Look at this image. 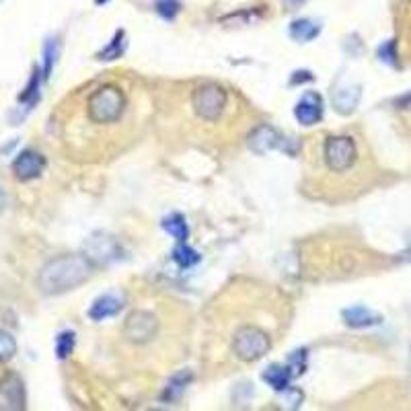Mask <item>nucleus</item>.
<instances>
[{
  "label": "nucleus",
  "mask_w": 411,
  "mask_h": 411,
  "mask_svg": "<svg viewBox=\"0 0 411 411\" xmlns=\"http://www.w3.org/2000/svg\"><path fill=\"white\" fill-rule=\"evenodd\" d=\"M159 331V321L157 317L148 311H136L128 317L123 325V336L134 341V343H146L157 336Z\"/></svg>",
  "instance_id": "6"
},
{
  "label": "nucleus",
  "mask_w": 411,
  "mask_h": 411,
  "mask_svg": "<svg viewBox=\"0 0 411 411\" xmlns=\"http://www.w3.org/2000/svg\"><path fill=\"white\" fill-rule=\"evenodd\" d=\"M154 6H157V13L167 21H173L181 8L179 0H154Z\"/></svg>",
  "instance_id": "25"
},
{
  "label": "nucleus",
  "mask_w": 411,
  "mask_h": 411,
  "mask_svg": "<svg viewBox=\"0 0 411 411\" xmlns=\"http://www.w3.org/2000/svg\"><path fill=\"white\" fill-rule=\"evenodd\" d=\"M25 385L23 381L15 374L8 372L6 376L0 379V410H25Z\"/></svg>",
  "instance_id": "8"
},
{
  "label": "nucleus",
  "mask_w": 411,
  "mask_h": 411,
  "mask_svg": "<svg viewBox=\"0 0 411 411\" xmlns=\"http://www.w3.org/2000/svg\"><path fill=\"white\" fill-rule=\"evenodd\" d=\"M123 49H125V33L120 29V31H116V35L109 42V46H105L99 51V60H116V58H120L121 54H123Z\"/></svg>",
  "instance_id": "21"
},
{
  "label": "nucleus",
  "mask_w": 411,
  "mask_h": 411,
  "mask_svg": "<svg viewBox=\"0 0 411 411\" xmlns=\"http://www.w3.org/2000/svg\"><path fill=\"white\" fill-rule=\"evenodd\" d=\"M305 80H313V74L309 73V70H302V73H294L292 76L290 85H296V82H305Z\"/></svg>",
  "instance_id": "28"
},
{
  "label": "nucleus",
  "mask_w": 411,
  "mask_h": 411,
  "mask_svg": "<svg viewBox=\"0 0 411 411\" xmlns=\"http://www.w3.org/2000/svg\"><path fill=\"white\" fill-rule=\"evenodd\" d=\"M173 262H175L179 267L185 269V267L195 266V264L200 262V255H197L195 249H192L190 245H185V241H183L173 249Z\"/></svg>",
  "instance_id": "20"
},
{
  "label": "nucleus",
  "mask_w": 411,
  "mask_h": 411,
  "mask_svg": "<svg viewBox=\"0 0 411 411\" xmlns=\"http://www.w3.org/2000/svg\"><path fill=\"white\" fill-rule=\"evenodd\" d=\"M123 309V298L118 294H103L93 302L89 309V317L93 321H105L109 317H116Z\"/></svg>",
  "instance_id": "13"
},
{
  "label": "nucleus",
  "mask_w": 411,
  "mask_h": 411,
  "mask_svg": "<svg viewBox=\"0 0 411 411\" xmlns=\"http://www.w3.org/2000/svg\"><path fill=\"white\" fill-rule=\"evenodd\" d=\"M163 228L169 233L171 237H175L179 243H183L190 237V228H188V222L181 214H169V216L163 220Z\"/></svg>",
  "instance_id": "18"
},
{
  "label": "nucleus",
  "mask_w": 411,
  "mask_h": 411,
  "mask_svg": "<svg viewBox=\"0 0 411 411\" xmlns=\"http://www.w3.org/2000/svg\"><path fill=\"white\" fill-rule=\"evenodd\" d=\"M280 146H282V136L271 125H259L249 136V148L255 154H266V152L274 150V148H280Z\"/></svg>",
  "instance_id": "11"
},
{
  "label": "nucleus",
  "mask_w": 411,
  "mask_h": 411,
  "mask_svg": "<svg viewBox=\"0 0 411 411\" xmlns=\"http://www.w3.org/2000/svg\"><path fill=\"white\" fill-rule=\"evenodd\" d=\"M93 274V262L87 255H58L39 269L37 286L44 294L56 296L85 284Z\"/></svg>",
  "instance_id": "1"
},
{
  "label": "nucleus",
  "mask_w": 411,
  "mask_h": 411,
  "mask_svg": "<svg viewBox=\"0 0 411 411\" xmlns=\"http://www.w3.org/2000/svg\"><path fill=\"white\" fill-rule=\"evenodd\" d=\"M294 118L302 125H313L323 118V99L317 93H305L294 107Z\"/></svg>",
  "instance_id": "10"
},
{
  "label": "nucleus",
  "mask_w": 411,
  "mask_h": 411,
  "mask_svg": "<svg viewBox=\"0 0 411 411\" xmlns=\"http://www.w3.org/2000/svg\"><path fill=\"white\" fill-rule=\"evenodd\" d=\"M46 169V157L33 148H27L13 161V173L19 181H31L37 179Z\"/></svg>",
  "instance_id": "9"
},
{
  "label": "nucleus",
  "mask_w": 411,
  "mask_h": 411,
  "mask_svg": "<svg viewBox=\"0 0 411 411\" xmlns=\"http://www.w3.org/2000/svg\"><path fill=\"white\" fill-rule=\"evenodd\" d=\"M269 336L266 331H262L259 327H253V325H247L241 327L237 333H235V354L241 358L243 362H255L259 358H264L269 350Z\"/></svg>",
  "instance_id": "3"
},
{
  "label": "nucleus",
  "mask_w": 411,
  "mask_h": 411,
  "mask_svg": "<svg viewBox=\"0 0 411 411\" xmlns=\"http://www.w3.org/2000/svg\"><path fill=\"white\" fill-rule=\"evenodd\" d=\"M341 317H343L345 325L352 329H366V327H374V325L383 323V314H379L368 307H362V305L345 309Z\"/></svg>",
  "instance_id": "12"
},
{
  "label": "nucleus",
  "mask_w": 411,
  "mask_h": 411,
  "mask_svg": "<svg viewBox=\"0 0 411 411\" xmlns=\"http://www.w3.org/2000/svg\"><path fill=\"white\" fill-rule=\"evenodd\" d=\"M192 103H194L195 111H197L200 118L210 121L218 120L220 114L226 107V93L218 85H204V87H200V89L194 91Z\"/></svg>",
  "instance_id": "5"
},
{
  "label": "nucleus",
  "mask_w": 411,
  "mask_h": 411,
  "mask_svg": "<svg viewBox=\"0 0 411 411\" xmlns=\"http://www.w3.org/2000/svg\"><path fill=\"white\" fill-rule=\"evenodd\" d=\"M15 354H17V341L8 331L0 329V362H8L11 358H15Z\"/></svg>",
  "instance_id": "24"
},
{
  "label": "nucleus",
  "mask_w": 411,
  "mask_h": 411,
  "mask_svg": "<svg viewBox=\"0 0 411 411\" xmlns=\"http://www.w3.org/2000/svg\"><path fill=\"white\" fill-rule=\"evenodd\" d=\"M125 107V99L118 87H101L87 103L89 120L95 123H111L121 116Z\"/></svg>",
  "instance_id": "2"
},
{
  "label": "nucleus",
  "mask_w": 411,
  "mask_h": 411,
  "mask_svg": "<svg viewBox=\"0 0 411 411\" xmlns=\"http://www.w3.org/2000/svg\"><path fill=\"white\" fill-rule=\"evenodd\" d=\"M294 379L288 366L284 364H271L264 372V381L278 393H286L290 388V381Z\"/></svg>",
  "instance_id": "15"
},
{
  "label": "nucleus",
  "mask_w": 411,
  "mask_h": 411,
  "mask_svg": "<svg viewBox=\"0 0 411 411\" xmlns=\"http://www.w3.org/2000/svg\"><path fill=\"white\" fill-rule=\"evenodd\" d=\"M379 58L385 62V64H391L395 66L397 64V51H395V42H385L381 48H379Z\"/></svg>",
  "instance_id": "27"
},
{
  "label": "nucleus",
  "mask_w": 411,
  "mask_h": 411,
  "mask_svg": "<svg viewBox=\"0 0 411 411\" xmlns=\"http://www.w3.org/2000/svg\"><path fill=\"white\" fill-rule=\"evenodd\" d=\"M4 206H6V195H4L2 188H0V212L4 210Z\"/></svg>",
  "instance_id": "29"
},
{
  "label": "nucleus",
  "mask_w": 411,
  "mask_h": 411,
  "mask_svg": "<svg viewBox=\"0 0 411 411\" xmlns=\"http://www.w3.org/2000/svg\"><path fill=\"white\" fill-rule=\"evenodd\" d=\"M74 343H76V336L74 331H62L56 338V356L58 360H66L74 352Z\"/></svg>",
  "instance_id": "22"
},
{
  "label": "nucleus",
  "mask_w": 411,
  "mask_h": 411,
  "mask_svg": "<svg viewBox=\"0 0 411 411\" xmlns=\"http://www.w3.org/2000/svg\"><path fill=\"white\" fill-rule=\"evenodd\" d=\"M95 2H97L99 6H101V4H107V2H109V0H95Z\"/></svg>",
  "instance_id": "30"
},
{
  "label": "nucleus",
  "mask_w": 411,
  "mask_h": 411,
  "mask_svg": "<svg viewBox=\"0 0 411 411\" xmlns=\"http://www.w3.org/2000/svg\"><path fill=\"white\" fill-rule=\"evenodd\" d=\"M58 58H60V42H58V37H48L46 44H44V68H42L46 80L54 73V66H56Z\"/></svg>",
  "instance_id": "19"
},
{
  "label": "nucleus",
  "mask_w": 411,
  "mask_h": 411,
  "mask_svg": "<svg viewBox=\"0 0 411 411\" xmlns=\"http://www.w3.org/2000/svg\"><path fill=\"white\" fill-rule=\"evenodd\" d=\"M321 33V27L313 23L311 19H298L290 25V37L296 42H311Z\"/></svg>",
  "instance_id": "17"
},
{
  "label": "nucleus",
  "mask_w": 411,
  "mask_h": 411,
  "mask_svg": "<svg viewBox=\"0 0 411 411\" xmlns=\"http://www.w3.org/2000/svg\"><path fill=\"white\" fill-rule=\"evenodd\" d=\"M360 97H362V91H360L358 85H354V87L338 89V91L331 95V101H333V107H336L338 114H341V116H350V114L358 107Z\"/></svg>",
  "instance_id": "14"
},
{
  "label": "nucleus",
  "mask_w": 411,
  "mask_h": 411,
  "mask_svg": "<svg viewBox=\"0 0 411 411\" xmlns=\"http://www.w3.org/2000/svg\"><path fill=\"white\" fill-rule=\"evenodd\" d=\"M85 255L93 264H109V262L120 257V245L109 235L95 233L93 237H89L87 243H85Z\"/></svg>",
  "instance_id": "7"
},
{
  "label": "nucleus",
  "mask_w": 411,
  "mask_h": 411,
  "mask_svg": "<svg viewBox=\"0 0 411 411\" xmlns=\"http://www.w3.org/2000/svg\"><path fill=\"white\" fill-rule=\"evenodd\" d=\"M286 366L290 368L292 376H298V374H302V372H305V368H307V352H305V350L292 352Z\"/></svg>",
  "instance_id": "26"
},
{
  "label": "nucleus",
  "mask_w": 411,
  "mask_h": 411,
  "mask_svg": "<svg viewBox=\"0 0 411 411\" xmlns=\"http://www.w3.org/2000/svg\"><path fill=\"white\" fill-rule=\"evenodd\" d=\"M42 80H44V73L33 70L31 78H29V85L25 87L23 93L19 95V103L23 105L25 109H31V107L39 101V87H42Z\"/></svg>",
  "instance_id": "16"
},
{
  "label": "nucleus",
  "mask_w": 411,
  "mask_h": 411,
  "mask_svg": "<svg viewBox=\"0 0 411 411\" xmlns=\"http://www.w3.org/2000/svg\"><path fill=\"white\" fill-rule=\"evenodd\" d=\"M190 381H192V372H179V374H175L169 381V385H167L165 399H177V397H181V393L190 385Z\"/></svg>",
  "instance_id": "23"
},
{
  "label": "nucleus",
  "mask_w": 411,
  "mask_h": 411,
  "mask_svg": "<svg viewBox=\"0 0 411 411\" xmlns=\"http://www.w3.org/2000/svg\"><path fill=\"white\" fill-rule=\"evenodd\" d=\"M325 161H327V167L336 173H343L348 171L354 163H356V157H358V150L352 138L348 136H336V138H329L325 142Z\"/></svg>",
  "instance_id": "4"
}]
</instances>
